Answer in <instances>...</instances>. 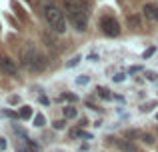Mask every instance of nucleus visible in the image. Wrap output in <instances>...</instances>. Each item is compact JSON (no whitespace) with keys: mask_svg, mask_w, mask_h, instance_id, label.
I'll return each instance as SVG.
<instances>
[{"mask_svg":"<svg viewBox=\"0 0 158 152\" xmlns=\"http://www.w3.org/2000/svg\"><path fill=\"white\" fill-rule=\"evenodd\" d=\"M62 6H64L70 22L74 24V28L80 30V32H84L86 26H88V14H90L88 6H86L82 0H64Z\"/></svg>","mask_w":158,"mask_h":152,"instance_id":"nucleus-1","label":"nucleus"},{"mask_svg":"<svg viewBox=\"0 0 158 152\" xmlns=\"http://www.w3.org/2000/svg\"><path fill=\"white\" fill-rule=\"evenodd\" d=\"M42 14H44V20H46V24L50 26L52 32H56V34H64V32H66V18H64V12H62L54 2H44Z\"/></svg>","mask_w":158,"mask_h":152,"instance_id":"nucleus-2","label":"nucleus"},{"mask_svg":"<svg viewBox=\"0 0 158 152\" xmlns=\"http://www.w3.org/2000/svg\"><path fill=\"white\" fill-rule=\"evenodd\" d=\"M20 60H22V64L28 68V70H32V72H42L44 68H46V64H48L46 56L40 54L34 46H26L24 48Z\"/></svg>","mask_w":158,"mask_h":152,"instance_id":"nucleus-3","label":"nucleus"},{"mask_svg":"<svg viewBox=\"0 0 158 152\" xmlns=\"http://www.w3.org/2000/svg\"><path fill=\"white\" fill-rule=\"evenodd\" d=\"M100 28H102V32H104L106 36H110V38H114V36L120 34V24L116 22L112 16H102L100 18Z\"/></svg>","mask_w":158,"mask_h":152,"instance_id":"nucleus-4","label":"nucleus"},{"mask_svg":"<svg viewBox=\"0 0 158 152\" xmlns=\"http://www.w3.org/2000/svg\"><path fill=\"white\" fill-rule=\"evenodd\" d=\"M0 72H2V74H8V76H16L18 74V66H16V62L10 56L0 54Z\"/></svg>","mask_w":158,"mask_h":152,"instance_id":"nucleus-5","label":"nucleus"},{"mask_svg":"<svg viewBox=\"0 0 158 152\" xmlns=\"http://www.w3.org/2000/svg\"><path fill=\"white\" fill-rule=\"evenodd\" d=\"M142 12H144V16H146L148 20H154V22L158 20V6H156V4H150V2L144 4Z\"/></svg>","mask_w":158,"mask_h":152,"instance_id":"nucleus-6","label":"nucleus"},{"mask_svg":"<svg viewBox=\"0 0 158 152\" xmlns=\"http://www.w3.org/2000/svg\"><path fill=\"white\" fill-rule=\"evenodd\" d=\"M116 146H118L122 152H136V150H138V146H136L132 140H122V138L116 140Z\"/></svg>","mask_w":158,"mask_h":152,"instance_id":"nucleus-7","label":"nucleus"},{"mask_svg":"<svg viewBox=\"0 0 158 152\" xmlns=\"http://www.w3.org/2000/svg\"><path fill=\"white\" fill-rule=\"evenodd\" d=\"M78 116V110L74 106H66L64 108V118H76Z\"/></svg>","mask_w":158,"mask_h":152,"instance_id":"nucleus-8","label":"nucleus"},{"mask_svg":"<svg viewBox=\"0 0 158 152\" xmlns=\"http://www.w3.org/2000/svg\"><path fill=\"white\" fill-rule=\"evenodd\" d=\"M20 118H22V120L32 118V108H30V106H22V110H20Z\"/></svg>","mask_w":158,"mask_h":152,"instance_id":"nucleus-9","label":"nucleus"},{"mask_svg":"<svg viewBox=\"0 0 158 152\" xmlns=\"http://www.w3.org/2000/svg\"><path fill=\"white\" fill-rule=\"evenodd\" d=\"M96 94L102 98V100H110V98H112V94L108 92L106 88H102V86H100V88H96Z\"/></svg>","mask_w":158,"mask_h":152,"instance_id":"nucleus-10","label":"nucleus"},{"mask_svg":"<svg viewBox=\"0 0 158 152\" xmlns=\"http://www.w3.org/2000/svg\"><path fill=\"white\" fill-rule=\"evenodd\" d=\"M34 126H38V128L44 126V114H36L34 116Z\"/></svg>","mask_w":158,"mask_h":152,"instance_id":"nucleus-11","label":"nucleus"},{"mask_svg":"<svg viewBox=\"0 0 158 152\" xmlns=\"http://www.w3.org/2000/svg\"><path fill=\"white\" fill-rule=\"evenodd\" d=\"M128 24H132L134 28H138L140 26V18L138 16H128Z\"/></svg>","mask_w":158,"mask_h":152,"instance_id":"nucleus-12","label":"nucleus"},{"mask_svg":"<svg viewBox=\"0 0 158 152\" xmlns=\"http://www.w3.org/2000/svg\"><path fill=\"white\" fill-rule=\"evenodd\" d=\"M140 138H142V142H146V144H152V142H154V136H152V134H140Z\"/></svg>","mask_w":158,"mask_h":152,"instance_id":"nucleus-13","label":"nucleus"},{"mask_svg":"<svg viewBox=\"0 0 158 152\" xmlns=\"http://www.w3.org/2000/svg\"><path fill=\"white\" fill-rule=\"evenodd\" d=\"M2 116H6V118H18L20 114H16V112H12V110H4L2 112Z\"/></svg>","mask_w":158,"mask_h":152,"instance_id":"nucleus-14","label":"nucleus"},{"mask_svg":"<svg viewBox=\"0 0 158 152\" xmlns=\"http://www.w3.org/2000/svg\"><path fill=\"white\" fill-rule=\"evenodd\" d=\"M64 126H66V120H56V122H54V128H56V130H62Z\"/></svg>","mask_w":158,"mask_h":152,"instance_id":"nucleus-15","label":"nucleus"},{"mask_svg":"<svg viewBox=\"0 0 158 152\" xmlns=\"http://www.w3.org/2000/svg\"><path fill=\"white\" fill-rule=\"evenodd\" d=\"M152 106H154V102H150V104H142V108H140V110H142V112H150Z\"/></svg>","mask_w":158,"mask_h":152,"instance_id":"nucleus-16","label":"nucleus"},{"mask_svg":"<svg viewBox=\"0 0 158 152\" xmlns=\"http://www.w3.org/2000/svg\"><path fill=\"white\" fill-rule=\"evenodd\" d=\"M78 62H80V56H74V58H72V60H70V62H68V64H66V66H76V64H78Z\"/></svg>","mask_w":158,"mask_h":152,"instance_id":"nucleus-17","label":"nucleus"},{"mask_svg":"<svg viewBox=\"0 0 158 152\" xmlns=\"http://www.w3.org/2000/svg\"><path fill=\"white\" fill-rule=\"evenodd\" d=\"M152 54H154V48H148V50H146V52H144V54H142V58L146 60V58H150Z\"/></svg>","mask_w":158,"mask_h":152,"instance_id":"nucleus-18","label":"nucleus"},{"mask_svg":"<svg viewBox=\"0 0 158 152\" xmlns=\"http://www.w3.org/2000/svg\"><path fill=\"white\" fill-rule=\"evenodd\" d=\"M146 78H148V80H156V72H152V70H146Z\"/></svg>","mask_w":158,"mask_h":152,"instance_id":"nucleus-19","label":"nucleus"},{"mask_svg":"<svg viewBox=\"0 0 158 152\" xmlns=\"http://www.w3.org/2000/svg\"><path fill=\"white\" fill-rule=\"evenodd\" d=\"M76 82H78V84H86V82H88V76H78Z\"/></svg>","mask_w":158,"mask_h":152,"instance_id":"nucleus-20","label":"nucleus"},{"mask_svg":"<svg viewBox=\"0 0 158 152\" xmlns=\"http://www.w3.org/2000/svg\"><path fill=\"white\" fill-rule=\"evenodd\" d=\"M140 70H142V66H132L130 68V74H136V72H140Z\"/></svg>","mask_w":158,"mask_h":152,"instance_id":"nucleus-21","label":"nucleus"},{"mask_svg":"<svg viewBox=\"0 0 158 152\" xmlns=\"http://www.w3.org/2000/svg\"><path fill=\"white\" fill-rule=\"evenodd\" d=\"M8 102H10V104H18V96H10Z\"/></svg>","mask_w":158,"mask_h":152,"instance_id":"nucleus-22","label":"nucleus"},{"mask_svg":"<svg viewBox=\"0 0 158 152\" xmlns=\"http://www.w3.org/2000/svg\"><path fill=\"white\" fill-rule=\"evenodd\" d=\"M124 80V74H116L114 76V82H122Z\"/></svg>","mask_w":158,"mask_h":152,"instance_id":"nucleus-23","label":"nucleus"},{"mask_svg":"<svg viewBox=\"0 0 158 152\" xmlns=\"http://www.w3.org/2000/svg\"><path fill=\"white\" fill-rule=\"evenodd\" d=\"M64 98H68V100L70 102H76V96H74V94H66V96Z\"/></svg>","mask_w":158,"mask_h":152,"instance_id":"nucleus-24","label":"nucleus"},{"mask_svg":"<svg viewBox=\"0 0 158 152\" xmlns=\"http://www.w3.org/2000/svg\"><path fill=\"white\" fill-rule=\"evenodd\" d=\"M6 148V140H4V138H0V150H4Z\"/></svg>","mask_w":158,"mask_h":152,"instance_id":"nucleus-25","label":"nucleus"},{"mask_svg":"<svg viewBox=\"0 0 158 152\" xmlns=\"http://www.w3.org/2000/svg\"><path fill=\"white\" fill-rule=\"evenodd\" d=\"M40 102H42V104H48V102H50V100H48L46 96H40Z\"/></svg>","mask_w":158,"mask_h":152,"instance_id":"nucleus-26","label":"nucleus"},{"mask_svg":"<svg viewBox=\"0 0 158 152\" xmlns=\"http://www.w3.org/2000/svg\"><path fill=\"white\" fill-rule=\"evenodd\" d=\"M156 120H158V114H156Z\"/></svg>","mask_w":158,"mask_h":152,"instance_id":"nucleus-27","label":"nucleus"}]
</instances>
